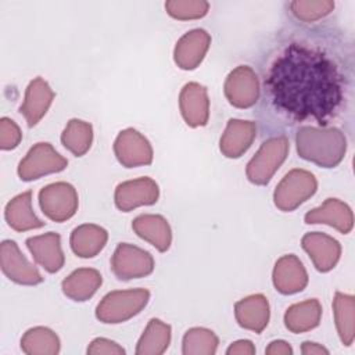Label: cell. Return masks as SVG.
I'll list each match as a JSON object with an SVG mask.
<instances>
[{"mask_svg":"<svg viewBox=\"0 0 355 355\" xmlns=\"http://www.w3.org/2000/svg\"><path fill=\"white\" fill-rule=\"evenodd\" d=\"M22 140L19 126L10 118L3 116L0 119V148L14 150Z\"/></svg>","mask_w":355,"mask_h":355,"instance_id":"cell-34","label":"cell"},{"mask_svg":"<svg viewBox=\"0 0 355 355\" xmlns=\"http://www.w3.org/2000/svg\"><path fill=\"white\" fill-rule=\"evenodd\" d=\"M218 336L205 327L189 329L182 341V352L184 355H214L218 349Z\"/></svg>","mask_w":355,"mask_h":355,"instance_id":"cell-31","label":"cell"},{"mask_svg":"<svg viewBox=\"0 0 355 355\" xmlns=\"http://www.w3.org/2000/svg\"><path fill=\"white\" fill-rule=\"evenodd\" d=\"M304 220L308 225H329L343 234L349 233L354 227V215L351 208L338 198L324 200L320 207L308 211L304 216Z\"/></svg>","mask_w":355,"mask_h":355,"instance_id":"cell-18","label":"cell"},{"mask_svg":"<svg viewBox=\"0 0 355 355\" xmlns=\"http://www.w3.org/2000/svg\"><path fill=\"white\" fill-rule=\"evenodd\" d=\"M171 326L165 322L153 318L148 320L143 334L140 336L136 354L137 355H161L171 344Z\"/></svg>","mask_w":355,"mask_h":355,"instance_id":"cell-27","label":"cell"},{"mask_svg":"<svg viewBox=\"0 0 355 355\" xmlns=\"http://www.w3.org/2000/svg\"><path fill=\"white\" fill-rule=\"evenodd\" d=\"M54 96L55 94L53 89L43 78L37 76L29 82L25 90L24 101L19 107V112L25 118L29 128L39 123L40 119L46 115L54 100Z\"/></svg>","mask_w":355,"mask_h":355,"instance_id":"cell-17","label":"cell"},{"mask_svg":"<svg viewBox=\"0 0 355 355\" xmlns=\"http://www.w3.org/2000/svg\"><path fill=\"white\" fill-rule=\"evenodd\" d=\"M265 354H268V355H291L293 348L284 340H275V341L269 343V345L265 349Z\"/></svg>","mask_w":355,"mask_h":355,"instance_id":"cell-37","label":"cell"},{"mask_svg":"<svg viewBox=\"0 0 355 355\" xmlns=\"http://www.w3.org/2000/svg\"><path fill=\"white\" fill-rule=\"evenodd\" d=\"M291 14L302 22H315L327 17L334 10V1L330 0H298L290 3Z\"/></svg>","mask_w":355,"mask_h":355,"instance_id":"cell-32","label":"cell"},{"mask_svg":"<svg viewBox=\"0 0 355 355\" xmlns=\"http://www.w3.org/2000/svg\"><path fill=\"white\" fill-rule=\"evenodd\" d=\"M227 355H254L255 347L250 340H237L226 349Z\"/></svg>","mask_w":355,"mask_h":355,"instance_id":"cell-36","label":"cell"},{"mask_svg":"<svg viewBox=\"0 0 355 355\" xmlns=\"http://www.w3.org/2000/svg\"><path fill=\"white\" fill-rule=\"evenodd\" d=\"M179 108L184 122L191 128L204 126L209 118V100L207 89L197 83H186L179 94Z\"/></svg>","mask_w":355,"mask_h":355,"instance_id":"cell-16","label":"cell"},{"mask_svg":"<svg viewBox=\"0 0 355 355\" xmlns=\"http://www.w3.org/2000/svg\"><path fill=\"white\" fill-rule=\"evenodd\" d=\"M21 349L28 355H55L60 352V338L51 329L36 326L22 336Z\"/></svg>","mask_w":355,"mask_h":355,"instance_id":"cell-29","label":"cell"},{"mask_svg":"<svg viewBox=\"0 0 355 355\" xmlns=\"http://www.w3.org/2000/svg\"><path fill=\"white\" fill-rule=\"evenodd\" d=\"M318 190L313 173L305 169H291L277 183L273 191L275 205L284 212H291L311 198Z\"/></svg>","mask_w":355,"mask_h":355,"instance_id":"cell-5","label":"cell"},{"mask_svg":"<svg viewBox=\"0 0 355 355\" xmlns=\"http://www.w3.org/2000/svg\"><path fill=\"white\" fill-rule=\"evenodd\" d=\"M165 10L175 19H198L208 12L209 3L204 0H171L165 3Z\"/></svg>","mask_w":355,"mask_h":355,"instance_id":"cell-33","label":"cell"},{"mask_svg":"<svg viewBox=\"0 0 355 355\" xmlns=\"http://www.w3.org/2000/svg\"><path fill=\"white\" fill-rule=\"evenodd\" d=\"M76 189L67 182H55L44 186L39 193L42 212L54 222H65L78 211Z\"/></svg>","mask_w":355,"mask_h":355,"instance_id":"cell-7","label":"cell"},{"mask_svg":"<svg viewBox=\"0 0 355 355\" xmlns=\"http://www.w3.org/2000/svg\"><path fill=\"white\" fill-rule=\"evenodd\" d=\"M355 300L351 294H343L340 291L336 293L333 300V313L334 322L337 327V333L340 336L341 343L345 347H349L354 343L355 337Z\"/></svg>","mask_w":355,"mask_h":355,"instance_id":"cell-28","label":"cell"},{"mask_svg":"<svg viewBox=\"0 0 355 355\" xmlns=\"http://www.w3.org/2000/svg\"><path fill=\"white\" fill-rule=\"evenodd\" d=\"M263 107L277 122L327 128L352 97V67L336 42L297 36L273 47L261 68Z\"/></svg>","mask_w":355,"mask_h":355,"instance_id":"cell-1","label":"cell"},{"mask_svg":"<svg viewBox=\"0 0 355 355\" xmlns=\"http://www.w3.org/2000/svg\"><path fill=\"white\" fill-rule=\"evenodd\" d=\"M4 216L8 226L15 232H26L44 226V222L32 209V191H25L11 198L6 205Z\"/></svg>","mask_w":355,"mask_h":355,"instance_id":"cell-24","label":"cell"},{"mask_svg":"<svg viewBox=\"0 0 355 355\" xmlns=\"http://www.w3.org/2000/svg\"><path fill=\"white\" fill-rule=\"evenodd\" d=\"M107 240L108 233L104 227L94 223H85L72 230L69 244L75 255L93 258L105 247Z\"/></svg>","mask_w":355,"mask_h":355,"instance_id":"cell-25","label":"cell"},{"mask_svg":"<svg viewBox=\"0 0 355 355\" xmlns=\"http://www.w3.org/2000/svg\"><path fill=\"white\" fill-rule=\"evenodd\" d=\"M26 247L36 263H39L49 273H55L64 266L65 257L61 248V237L58 233L49 232L29 237L26 240Z\"/></svg>","mask_w":355,"mask_h":355,"instance_id":"cell-20","label":"cell"},{"mask_svg":"<svg viewBox=\"0 0 355 355\" xmlns=\"http://www.w3.org/2000/svg\"><path fill=\"white\" fill-rule=\"evenodd\" d=\"M133 232L158 251L165 252L172 243V230L168 220L161 215L141 214L132 222Z\"/></svg>","mask_w":355,"mask_h":355,"instance_id":"cell-22","label":"cell"},{"mask_svg":"<svg viewBox=\"0 0 355 355\" xmlns=\"http://www.w3.org/2000/svg\"><path fill=\"white\" fill-rule=\"evenodd\" d=\"M89 355H123L125 349L115 341L97 337L87 347Z\"/></svg>","mask_w":355,"mask_h":355,"instance_id":"cell-35","label":"cell"},{"mask_svg":"<svg viewBox=\"0 0 355 355\" xmlns=\"http://www.w3.org/2000/svg\"><path fill=\"white\" fill-rule=\"evenodd\" d=\"M150 291L146 288L115 290L103 297L96 308V318L108 324L126 322L140 313L148 304Z\"/></svg>","mask_w":355,"mask_h":355,"instance_id":"cell-3","label":"cell"},{"mask_svg":"<svg viewBox=\"0 0 355 355\" xmlns=\"http://www.w3.org/2000/svg\"><path fill=\"white\" fill-rule=\"evenodd\" d=\"M225 96L236 108L255 105L261 96V83L255 71L248 65L236 67L225 80Z\"/></svg>","mask_w":355,"mask_h":355,"instance_id":"cell-9","label":"cell"},{"mask_svg":"<svg viewBox=\"0 0 355 355\" xmlns=\"http://www.w3.org/2000/svg\"><path fill=\"white\" fill-rule=\"evenodd\" d=\"M301 352L304 355H318V354H324L329 355V349L324 348L322 344L312 343V341H305L301 345Z\"/></svg>","mask_w":355,"mask_h":355,"instance_id":"cell-38","label":"cell"},{"mask_svg":"<svg viewBox=\"0 0 355 355\" xmlns=\"http://www.w3.org/2000/svg\"><path fill=\"white\" fill-rule=\"evenodd\" d=\"M114 153L125 168L150 165L153 162V147L147 137L133 128L123 129L114 141Z\"/></svg>","mask_w":355,"mask_h":355,"instance_id":"cell-11","label":"cell"},{"mask_svg":"<svg viewBox=\"0 0 355 355\" xmlns=\"http://www.w3.org/2000/svg\"><path fill=\"white\" fill-rule=\"evenodd\" d=\"M103 277L93 268H79L69 273L61 283L62 293L76 302H83L92 298L100 288Z\"/></svg>","mask_w":355,"mask_h":355,"instance_id":"cell-23","label":"cell"},{"mask_svg":"<svg viewBox=\"0 0 355 355\" xmlns=\"http://www.w3.org/2000/svg\"><path fill=\"white\" fill-rule=\"evenodd\" d=\"M288 150L290 141L287 136L277 135L266 139L247 164L245 175L248 180L257 186L268 184L286 161Z\"/></svg>","mask_w":355,"mask_h":355,"instance_id":"cell-4","label":"cell"},{"mask_svg":"<svg viewBox=\"0 0 355 355\" xmlns=\"http://www.w3.org/2000/svg\"><path fill=\"white\" fill-rule=\"evenodd\" d=\"M257 137V123L244 119H229L219 140L220 153L227 158H240Z\"/></svg>","mask_w":355,"mask_h":355,"instance_id":"cell-19","label":"cell"},{"mask_svg":"<svg viewBox=\"0 0 355 355\" xmlns=\"http://www.w3.org/2000/svg\"><path fill=\"white\" fill-rule=\"evenodd\" d=\"M269 302L263 294L248 295L234 305V316L237 323L254 333H262L269 323Z\"/></svg>","mask_w":355,"mask_h":355,"instance_id":"cell-21","label":"cell"},{"mask_svg":"<svg viewBox=\"0 0 355 355\" xmlns=\"http://www.w3.org/2000/svg\"><path fill=\"white\" fill-rule=\"evenodd\" d=\"M68 166L67 158H64L55 148L47 143H36L18 165V176L24 182L36 180L49 173H57Z\"/></svg>","mask_w":355,"mask_h":355,"instance_id":"cell-6","label":"cell"},{"mask_svg":"<svg viewBox=\"0 0 355 355\" xmlns=\"http://www.w3.org/2000/svg\"><path fill=\"white\" fill-rule=\"evenodd\" d=\"M0 265L4 276L14 283L35 286L43 282L37 268L25 258L14 240H4L1 243Z\"/></svg>","mask_w":355,"mask_h":355,"instance_id":"cell-10","label":"cell"},{"mask_svg":"<svg viewBox=\"0 0 355 355\" xmlns=\"http://www.w3.org/2000/svg\"><path fill=\"white\" fill-rule=\"evenodd\" d=\"M93 141V128L82 119H71L61 133L62 146L76 157L85 155Z\"/></svg>","mask_w":355,"mask_h":355,"instance_id":"cell-30","label":"cell"},{"mask_svg":"<svg viewBox=\"0 0 355 355\" xmlns=\"http://www.w3.org/2000/svg\"><path fill=\"white\" fill-rule=\"evenodd\" d=\"M272 280L275 288L280 294L290 295L300 293L306 287L308 273L297 255L287 254L276 261Z\"/></svg>","mask_w":355,"mask_h":355,"instance_id":"cell-14","label":"cell"},{"mask_svg":"<svg viewBox=\"0 0 355 355\" xmlns=\"http://www.w3.org/2000/svg\"><path fill=\"white\" fill-rule=\"evenodd\" d=\"M322 305L316 298L293 304L284 313V324L291 333H305L319 326Z\"/></svg>","mask_w":355,"mask_h":355,"instance_id":"cell-26","label":"cell"},{"mask_svg":"<svg viewBox=\"0 0 355 355\" xmlns=\"http://www.w3.org/2000/svg\"><path fill=\"white\" fill-rule=\"evenodd\" d=\"M295 146L301 158L322 168H334L344 159L347 137L341 129L334 126L305 125L300 126L295 133Z\"/></svg>","mask_w":355,"mask_h":355,"instance_id":"cell-2","label":"cell"},{"mask_svg":"<svg viewBox=\"0 0 355 355\" xmlns=\"http://www.w3.org/2000/svg\"><path fill=\"white\" fill-rule=\"evenodd\" d=\"M111 270L119 280L148 276L154 270V258L148 251L129 243L116 245L111 258Z\"/></svg>","mask_w":355,"mask_h":355,"instance_id":"cell-8","label":"cell"},{"mask_svg":"<svg viewBox=\"0 0 355 355\" xmlns=\"http://www.w3.org/2000/svg\"><path fill=\"white\" fill-rule=\"evenodd\" d=\"M158 184L148 176L119 183L114 194L115 205L122 212H129L141 205H153L158 201Z\"/></svg>","mask_w":355,"mask_h":355,"instance_id":"cell-12","label":"cell"},{"mask_svg":"<svg viewBox=\"0 0 355 355\" xmlns=\"http://www.w3.org/2000/svg\"><path fill=\"white\" fill-rule=\"evenodd\" d=\"M211 44V36L204 29H193L184 33L175 46L173 60L180 69H196L204 60Z\"/></svg>","mask_w":355,"mask_h":355,"instance_id":"cell-15","label":"cell"},{"mask_svg":"<svg viewBox=\"0 0 355 355\" xmlns=\"http://www.w3.org/2000/svg\"><path fill=\"white\" fill-rule=\"evenodd\" d=\"M301 245L309 255L313 266L322 273L331 270L341 255L340 243L331 236L320 232L306 233L301 240Z\"/></svg>","mask_w":355,"mask_h":355,"instance_id":"cell-13","label":"cell"}]
</instances>
